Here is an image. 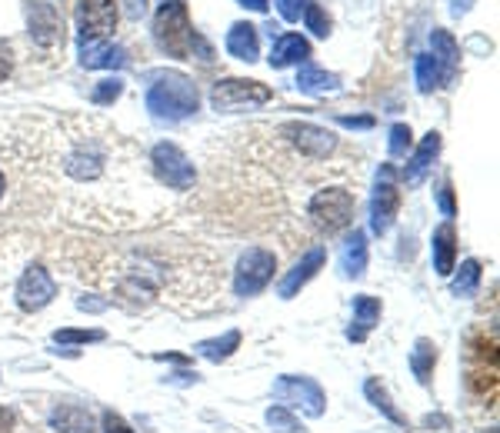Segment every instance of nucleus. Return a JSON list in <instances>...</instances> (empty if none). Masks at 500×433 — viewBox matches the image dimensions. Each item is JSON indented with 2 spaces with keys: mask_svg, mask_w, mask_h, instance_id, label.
Wrapping results in <instances>:
<instances>
[{
  "mask_svg": "<svg viewBox=\"0 0 500 433\" xmlns=\"http://www.w3.org/2000/svg\"><path fill=\"white\" fill-rule=\"evenodd\" d=\"M147 110L153 120L163 124H177V120L194 117L200 107V94L197 84L181 70H157L151 74V87H147Z\"/></svg>",
  "mask_w": 500,
  "mask_h": 433,
  "instance_id": "nucleus-1",
  "label": "nucleus"
},
{
  "mask_svg": "<svg viewBox=\"0 0 500 433\" xmlns=\"http://www.w3.org/2000/svg\"><path fill=\"white\" fill-rule=\"evenodd\" d=\"M153 43H157V51L167 57H177V60H190L197 54V47L210 57L207 51V43L200 41V33L194 31V23H190V11H187V4L181 0H163L157 14H153Z\"/></svg>",
  "mask_w": 500,
  "mask_h": 433,
  "instance_id": "nucleus-2",
  "label": "nucleus"
},
{
  "mask_svg": "<svg viewBox=\"0 0 500 433\" xmlns=\"http://www.w3.org/2000/svg\"><path fill=\"white\" fill-rule=\"evenodd\" d=\"M354 210H357V200L344 187H324L307 200V220L327 237L347 230L350 220H354Z\"/></svg>",
  "mask_w": 500,
  "mask_h": 433,
  "instance_id": "nucleus-3",
  "label": "nucleus"
},
{
  "mask_svg": "<svg viewBox=\"0 0 500 433\" xmlns=\"http://www.w3.org/2000/svg\"><path fill=\"white\" fill-rule=\"evenodd\" d=\"M273 97V90L261 80H244V77H224L210 90V107L218 114H234V110L264 107Z\"/></svg>",
  "mask_w": 500,
  "mask_h": 433,
  "instance_id": "nucleus-4",
  "label": "nucleus"
},
{
  "mask_svg": "<svg viewBox=\"0 0 500 433\" xmlns=\"http://www.w3.org/2000/svg\"><path fill=\"white\" fill-rule=\"evenodd\" d=\"M273 401L281 407H294L307 417H324L327 410V393L314 377H297V373H283L273 380Z\"/></svg>",
  "mask_w": 500,
  "mask_h": 433,
  "instance_id": "nucleus-5",
  "label": "nucleus"
},
{
  "mask_svg": "<svg viewBox=\"0 0 500 433\" xmlns=\"http://www.w3.org/2000/svg\"><path fill=\"white\" fill-rule=\"evenodd\" d=\"M277 253L267 247H247L234 267V293L237 297H257L273 281Z\"/></svg>",
  "mask_w": 500,
  "mask_h": 433,
  "instance_id": "nucleus-6",
  "label": "nucleus"
},
{
  "mask_svg": "<svg viewBox=\"0 0 500 433\" xmlns=\"http://www.w3.org/2000/svg\"><path fill=\"white\" fill-rule=\"evenodd\" d=\"M153 167V173H157V180H161L163 187H171V190H190L197 180V167L194 161L187 157L177 143L171 141H161L153 143L151 151V161H147Z\"/></svg>",
  "mask_w": 500,
  "mask_h": 433,
  "instance_id": "nucleus-7",
  "label": "nucleus"
},
{
  "mask_svg": "<svg viewBox=\"0 0 500 433\" xmlns=\"http://www.w3.org/2000/svg\"><path fill=\"white\" fill-rule=\"evenodd\" d=\"M397 210H401L397 173H394L391 163H384L381 170H377V180H374V194H370V230H374L377 237H384V234L394 227Z\"/></svg>",
  "mask_w": 500,
  "mask_h": 433,
  "instance_id": "nucleus-8",
  "label": "nucleus"
},
{
  "mask_svg": "<svg viewBox=\"0 0 500 433\" xmlns=\"http://www.w3.org/2000/svg\"><path fill=\"white\" fill-rule=\"evenodd\" d=\"M57 297V281L51 277L44 263H31L23 267V273L17 277L14 287V303L21 307L23 314H41L44 307H51Z\"/></svg>",
  "mask_w": 500,
  "mask_h": 433,
  "instance_id": "nucleus-9",
  "label": "nucleus"
},
{
  "mask_svg": "<svg viewBox=\"0 0 500 433\" xmlns=\"http://www.w3.org/2000/svg\"><path fill=\"white\" fill-rule=\"evenodd\" d=\"M74 21H77V47L80 43L110 41V33L117 27V4L114 0H80Z\"/></svg>",
  "mask_w": 500,
  "mask_h": 433,
  "instance_id": "nucleus-10",
  "label": "nucleus"
},
{
  "mask_svg": "<svg viewBox=\"0 0 500 433\" xmlns=\"http://www.w3.org/2000/svg\"><path fill=\"white\" fill-rule=\"evenodd\" d=\"M23 14H27V33H31V41L37 47L51 51V47L64 41V17L57 11V4H51V0H27Z\"/></svg>",
  "mask_w": 500,
  "mask_h": 433,
  "instance_id": "nucleus-11",
  "label": "nucleus"
},
{
  "mask_svg": "<svg viewBox=\"0 0 500 433\" xmlns=\"http://www.w3.org/2000/svg\"><path fill=\"white\" fill-rule=\"evenodd\" d=\"M281 134L304 157H314V161H324L327 153L338 151V137L327 127H317V124H307V120H287V124H281Z\"/></svg>",
  "mask_w": 500,
  "mask_h": 433,
  "instance_id": "nucleus-12",
  "label": "nucleus"
},
{
  "mask_svg": "<svg viewBox=\"0 0 500 433\" xmlns=\"http://www.w3.org/2000/svg\"><path fill=\"white\" fill-rule=\"evenodd\" d=\"M327 263V250L324 247H314V250H307L304 257L297 260L294 267L287 271V277L281 281V287H277V293H281L283 300H291V297H297V290H304L307 283L314 281L317 271Z\"/></svg>",
  "mask_w": 500,
  "mask_h": 433,
  "instance_id": "nucleus-13",
  "label": "nucleus"
},
{
  "mask_svg": "<svg viewBox=\"0 0 500 433\" xmlns=\"http://www.w3.org/2000/svg\"><path fill=\"white\" fill-rule=\"evenodd\" d=\"M80 67L84 70H120V67H127V51L110 41L80 43Z\"/></svg>",
  "mask_w": 500,
  "mask_h": 433,
  "instance_id": "nucleus-14",
  "label": "nucleus"
},
{
  "mask_svg": "<svg viewBox=\"0 0 500 433\" xmlns=\"http://www.w3.org/2000/svg\"><path fill=\"white\" fill-rule=\"evenodd\" d=\"M437 153H440V134H437V130H431L424 141H421V147L411 153L407 167H403V184H407V187H421V184H424V177L431 173V167H434Z\"/></svg>",
  "mask_w": 500,
  "mask_h": 433,
  "instance_id": "nucleus-15",
  "label": "nucleus"
},
{
  "mask_svg": "<svg viewBox=\"0 0 500 433\" xmlns=\"http://www.w3.org/2000/svg\"><path fill=\"white\" fill-rule=\"evenodd\" d=\"M381 314H384V307L377 297H370V293L354 297V320H350V327H347V340L364 344L370 330L381 324Z\"/></svg>",
  "mask_w": 500,
  "mask_h": 433,
  "instance_id": "nucleus-16",
  "label": "nucleus"
},
{
  "mask_svg": "<svg viewBox=\"0 0 500 433\" xmlns=\"http://www.w3.org/2000/svg\"><path fill=\"white\" fill-rule=\"evenodd\" d=\"M431 257H434V273L437 277H450L457 271V230L450 220H444L434 230L431 240Z\"/></svg>",
  "mask_w": 500,
  "mask_h": 433,
  "instance_id": "nucleus-17",
  "label": "nucleus"
},
{
  "mask_svg": "<svg viewBox=\"0 0 500 433\" xmlns=\"http://www.w3.org/2000/svg\"><path fill=\"white\" fill-rule=\"evenodd\" d=\"M224 47H227L230 57H237V60H244V64H254V60L261 57V37H257V27L247 21L230 23Z\"/></svg>",
  "mask_w": 500,
  "mask_h": 433,
  "instance_id": "nucleus-18",
  "label": "nucleus"
},
{
  "mask_svg": "<svg viewBox=\"0 0 500 433\" xmlns=\"http://www.w3.org/2000/svg\"><path fill=\"white\" fill-rule=\"evenodd\" d=\"M51 427L57 433H94V413L80 403H57L51 410Z\"/></svg>",
  "mask_w": 500,
  "mask_h": 433,
  "instance_id": "nucleus-19",
  "label": "nucleus"
},
{
  "mask_svg": "<svg viewBox=\"0 0 500 433\" xmlns=\"http://www.w3.org/2000/svg\"><path fill=\"white\" fill-rule=\"evenodd\" d=\"M310 57V43L301 37V33H281L271 47V67L273 70H283V67L304 64Z\"/></svg>",
  "mask_w": 500,
  "mask_h": 433,
  "instance_id": "nucleus-20",
  "label": "nucleus"
},
{
  "mask_svg": "<svg viewBox=\"0 0 500 433\" xmlns=\"http://www.w3.org/2000/svg\"><path fill=\"white\" fill-rule=\"evenodd\" d=\"M431 47H434V64H437V74H444V80L450 84L457 77V67H460V47H457V41L450 37L447 31H440L437 27L434 33H431Z\"/></svg>",
  "mask_w": 500,
  "mask_h": 433,
  "instance_id": "nucleus-21",
  "label": "nucleus"
},
{
  "mask_svg": "<svg viewBox=\"0 0 500 433\" xmlns=\"http://www.w3.org/2000/svg\"><path fill=\"white\" fill-rule=\"evenodd\" d=\"M367 271V234L364 230H354L340 250V273L347 277V281H360Z\"/></svg>",
  "mask_w": 500,
  "mask_h": 433,
  "instance_id": "nucleus-22",
  "label": "nucleus"
},
{
  "mask_svg": "<svg viewBox=\"0 0 500 433\" xmlns=\"http://www.w3.org/2000/svg\"><path fill=\"white\" fill-rule=\"evenodd\" d=\"M297 90L307 94V97H324V94L340 90V77L327 74V70H320V67H314V64H307V67H301V74H297Z\"/></svg>",
  "mask_w": 500,
  "mask_h": 433,
  "instance_id": "nucleus-23",
  "label": "nucleus"
},
{
  "mask_svg": "<svg viewBox=\"0 0 500 433\" xmlns=\"http://www.w3.org/2000/svg\"><path fill=\"white\" fill-rule=\"evenodd\" d=\"M434 367H437V344L434 340H427V336H421L411 350V370H413V377H417V383H424L427 387L431 377H434Z\"/></svg>",
  "mask_w": 500,
  "mask_h": 433,
  "instance_id": "nucleus-24",
  "label": "nucleus"
},
{
  "mask_svg": "<svg viewBox=\"0 0 500 433\" xmlns=\"http://www.w3.org/2000/svg\"><path fill=\"white\" fill-rule=\"evenodd\" d=\"M240 346V330H227L224 336H214V340H200V344L194 346L197 357L210 360V364H224V360L234 354Z\"/></svg>",
  "mask_w": 500,
  "mask_h": 433,
  "instance_id": "nucleus-25",
  "label": "nucleus"
},
{
  "mask_svg": "<svg viewBox=\"0 0 500 433\" xmlns=\"http://www.w3.org/2000/svg\"><path fill=\"white\" fill-rule=\"evenodd\" d=\"M364 393H367V401L377 407V410L387 417L391 423H397V427H407V417H403L397 407H394V401H391V393H387V387H384L381 380L377 377H370L367 383H364Z\"/></svg>",
  "mask_w": 500,
  "mask_h": 433,
  "instance_id": "nucleus-26",
  "label": "nucleus"
},
{
  "mask_svg": "<svg viewBox=\"0 0 500 433\" xmlns=\"http://www.w3.org/2000/svg\"><path fill=\"white\" fill-rule=\"evenodd\" d=\"M480 260H464L460 271L454 277V293L457 297H474L477 293V283H480Z\"/></svg>",
  "mask_w": 500,
  "mask_h": 433,
  "instance_id": "nucleus-27",
  "label": "nucleus"
},
{
  "mask_svg": "<svg viewBox=\"0 0 500 433\" xmlns=\"http://www.w3.org/2000/svg\"><path fill=\"white\" fill-rule=\"evenodd\" d=\"M413 77H417V90H421V94H431V90L440 84V74H437L434 57L417 54V60H413Z\"/></svg>",
  "mask_w": 500,
  "mask_h": 433,
  "instance_id": "nucleus-28",
  "label": "nucleus"
},
{
  "mask_svg": "<svg viewBox=\"0 0 500 433\" xmlns=\"http://www.w3.org/2000/svg\"><path fill=\"white\" fill-rule=\"evenodd\" d=\"M301 14H304L307 31L314 33V37H327V33H330V17L324 14V7H320V4H314V0H304Z\"/></svg>",
  "mask_w": 500,
  "mask_h": 433,
  "instance_id": "nucleus-29",
  "label": "nucleus"
},
{
  "mask_svg": "<svg viewBox=\"0 0 500 433\" xmlns=\"http://www.w3.org/2000/svg\"><path fill=\"white\" fill-rule=\"evenodd\" d=\"M120 94H124V80H120V77H107V80H100V84L90 90V104H97V107H110Z\"/></svg>",
  "mask_w": 500,
  "mask_h": 433,
  "instance_id": "nucleus-30",
  "label": "nucleus"
},
{
  "mask_svg": "<svg viewBox=\"0 0 500 433\" xmlns=\"http://www.w3.org/2000/svg\"><path fill=\"white\" fill-rule=\"evenodd\" d=\"M267 427H271L273 433H301V423H297V417L291 413V407H271L267 410Z\"/></svg>",
  "mask_w": 500,
  "mask_h": 433,
  "instance_id": "nucleus-31",
  "label": "nucleus"
},
{
  "mask_svg": "<svg viewBox=\"0 0 500 433\" xmlns=\"http://www.w3.org/2000/svg\"><path fill=\"white\" fill-rule=\"evenodd\" d=\"M413 147V130L411 124H394L391 127V141H387V151L391 157H407Z\"/></svg>",
  "mask_w": 500,
  "mask_h": 433,
  "instance_id": "nucleus-32",
  "label": "nucleus"
},
{
  "mask_svg": "<svg viewBox=\"0 0 500 433\" xmlns=\"http://www.w3.org/2000/svg\"><path fill=\"white\" fill-rule=\"evenodd\" d=\"M104 330H70V327H60L54 330V344H100L104 340Z\"/></svg>",
  "mask_w": 500,
  "mask_h": 433,
  "instance_id": "nucleus-33",
  "label": "nucleus"
},
{
  "mask_svg": "<svg viewBox=\"0 0 500 433\" xmlns=\"http://www.w3.org/2000/svg\"><path fill=\"white\" fill-rule=\"evenodd\" d=\"M100 423H104V433H134V430H131V423L124 420L120 413H114V410H104Z\"/></svg>",
  "mask_w": 500,
  "mask_h": 433,
  "instance_id": "nucleus-34",
  "label": "nucleus"
},
{
  "mask_svg": "<svg viewBox=\"0 0 500 433\" xmlns=\"http://www.w3.org/2000/svg\"><path fill=\"white\" fill-rule=\"evenodd\" d=\"M437 204H440V210H444V216L450 220V216L457 214V204H454V187H450V180H444L440 184V190H437Z\"/></svg>",
  "mask_w": 500,
  "mask_h": 433,
  "instance_id": "nucleus-35",
  "label": "nucleus"
},
{
  "mask_svg": "<svg viewBox=\"0 0 500 433\" xmlns=\"http://www.w3.org/2000/svg\"><path fill=\"white\" fill-rule=\"evenodd\" d=\"M277 4V11L287 23H297L301 21V7H304V0H273Z\"/></svg>",
  "mask_w": 500,
  "mask_h": 433,
  "instance_id": "nucleus-36",
  "label": "nucleus"
},
{
  "mask_svg": "<svg viewBox=\"0 0 500 433\" xmlns=\"http://www.w3.org/2000/svg\"><path fill=\"white\" fill-rule=\"evenodd\" d=\"M11 70H14V51L7 41H0V84L11 77Z\"/></svg>",
  "mask_w": 500,
  "mask_h": 433,
  "instance_id": "nucleus-37",
  "label": "nucleus"
},
{
  "mask_svg": "<svg viewBox=\"0 0 500 433\" xmlns=\"http://www.w3.org/2000/svg\"><path fill=\"white\" fill-rule=\"evenodd\" d=\"M338 124H340V127H350V130H370L374 124H377V120L367 114V117H338Z\"/></svg>",
  "mask_w": 500,
  "mask_h": 433,
  "instance_id": "nucleus-38",
  "label": "nucleus"
},
{
  "mask_svg": "<svg viewBox=\"0 0 500 433\" xmlns=\"http://www.w3.org/2000/svg\"><path fill=\"white\" fill-rule=\"evenodd\" d=\"M77 307H80V310H90V314H100V310H107V300H94V297L84 293V297L77 300Z\"/></svg>",
  "mask_w": 500,
  "mask_h": 433,
  "instance_id": "nucleus-39",
  "label": "nucleus"
},
{
  "mask_svg": "<svg viewBox=\"0 0 500 433\" xmlns=\"http://www.w3.org/2000/svg\"><path fill=\"white\" fill-rule=\"evenodd\" d=\"M124 7H127L131 21H141L144 14H147V0H124Z\"/></svg>",
  "mask_w": 500,
  "mask_h": 433,
  "instance_id": "nucleus-40",
  "label": "nucleus"
},
{
  "mask_svg": "<svg viewBox=\"0 0 500 433\" xmlns=\"http://www.w3.org/2000/svg\"><path fill=\"white\" fill-rule=\"evenodd\" d=\"M470 7H474V0H450V14H454V17L470 14Z\"/></svg>",
  "mask_w": 500,
  "mask_h": 433,
  "instance_id": "nucleus-41",
  "label": "nucleus"
},
{
  "mask_svg": "<svg viewBox=\"0 0 500 433\" xmlns=\"http://www.w3.org/2000/svg\"><path fill=\"white\" fill-rule=\"evenodd\" d=\"M240 7H247V11H254V14H267V7H271V4H267V0H237Z\"/></svg>",
  "mask_w": 500,
  "mask_h": 433,
  "instance_id": "nucleus-42",
  "label": "nucleus"
},
{
  "mask_svg": "<svg viewBox=\"0 0 500 433\" xmlns=\"http://www.w3.org/2000/svg\"><path fill=\"white\" fill-rule=\"evenodd\" d=\"M14 430V413L7 407H0V433H11Z\"/></svg>",
  "mask_w": 500,
  "mask_h": 433,
  "instance_id": "nucleus-43",
  "label": "nucleus"
},
{
  "mask_svg": "<svg viewBox=\"0 0 500 433\" xmlns=\"http://www.w3.org/2000/svg\"><path fill=\"white\" fill-rule=\"evenodd\" d=\"M153 360H174V364H187L190 357H177V354H153Z\"/></svg>",
  "mask_w": 500,
  "mask_h": 433,
  "instance_id": "nucleus-44",
  "label": "nucleus"
},
{
  "mask_svg": "<svg viewBox=\"0 0 500 433\" xmlns=\"http://www.w3.org/2000/svg\"><path fill=\"white\" fill-rule=\"evenodd\" d=\"M4 194H7V173L0 170V200H4Z\"/></svg>",
  "mask_w": 500,
  "mask_h": 433,
  "instance_id": "nucleus-45",
  "label": "nucleus"
}]
</instances>
